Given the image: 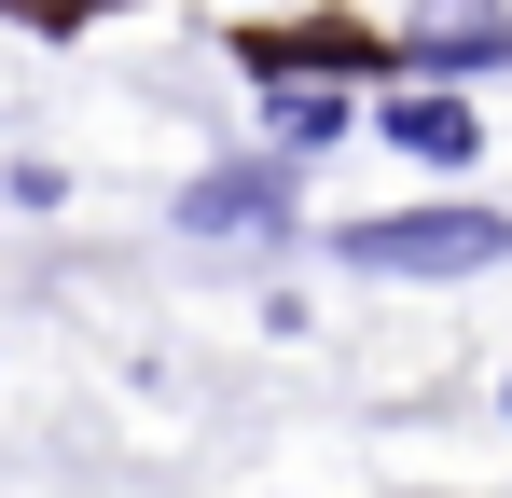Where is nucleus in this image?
Wrapping results in <instances>:
<instances>
[{
    "label": "nucleus",
    "instance_id": "obj_1",
    "mask_svg": "<svg viewBox=\"0 0 512 498\" xmlns=\"http://www.w3.org/2000/svg\"><path fill=\"white\" fill-rule=\"evenodd\" d=\"M333 249L360 277H485V263H512V222L499 208H374V222H346Z\"/></svg>",
    "mask_w": 512,
    "mask_h": 498
},
{
    "label": "nucleus",
    "instance_id": "obj_2",
    "mask_svg": "<svg viewBox=\"0 0 512 498\" xmlns=\"http://www.w3.org/2000/svg\"><path fill=\"white\" fill-rule=\"evenodd\" d=\"M180 222L194 236H291V166H208L180 194Z\"/></svg>",
    "mask_w": 512,
    "mask_h": 498
},
{
    "label": "nucleus",
    "instance_id": "obj_3",
    "mask_svg": "<svg viewBox=\"0 0 512 498\" xmlns=\"http://www.w3.org/2000/svg\"><path fill=\"white\" fill-rule=\"evenodd\" d=\"M374 139L416 166H485V111H457V97H374Z\"/></svg>",
    "mask_w": 512,
    "mask_h": 498
},
{
    "label": "nucleus",
    "instance_id": "obj_4",
    "mask_svg": "<svg viewBox=\"0 0 512 498\" xmlns=\"http://www.w3.org/2000/svg\"><path fill=\"white\" fill-rule=\"evenodd\" d=\"M416 56L429 70H512V14L499 0H416Z\"/></svg>",
    "mask_w": 512,
    "mask_h": 498
},
{
    "label": "nucleus",
    "instance_id": "obj_5",
    "mask_svg": "<svg viewBox=\"0 0 512 498\" xmlns=\"http://www.w3.org/2000/svg\"><path fill=\"white\" fill-rule=\"evenodd\" d=\"M346 125V97H319V83H291V97H277V139H291V153H305V139H333Z\"/></svg>",
    "mask_w": 512,
    "mask_h": 498
},
{
    "label": "nucleus",
    "instance_id": "obj_6",
    "mask_svg": "<svg viewBox=\"0 0 512 498\" xmlns=\"http://www.w3.org/2000/svg\"><path fill=\"white\" fill-rule=\"evenodd\" d=\"M499 402H512V388H499Z\"/></svg>",
    "mask_w": 512,
    "mask_h": 498
}]
</instances>
